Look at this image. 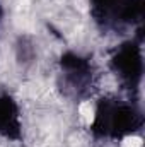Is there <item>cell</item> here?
Wrapping results in <instances>:
<instances>
[{
  "mask_svg": "<svg viewBox=\"0 0 145 147\" xmlns=\"http://www.w3.org/2000/svg\"><path fill=\"white\" fill-rule=\"evenodd\" d=\"M145 113L140 99L104 94L96 99L89 134L97 142H123L142 134Z\"/></svg>",
  "mask_w": 145,
  "mask_h": 147,
  "instance_id": "6da1fadb",
  "label": "cell"
},
{
  "mask_svg": "<svg viewBox=\"0 0 145 147\" xmlns=\"http://www.w3.org/2000/svg\"><path fill=\"white\" fill-rule=\"evenodd\" d=\"M99 82L97 65L92 55L65 50L58 58L55 86L60 96L70 103H85L96 96Z\"/></svg>",
  "mask_w": 145,
  "mask_h": 147,
  "instance_id": "7a4b0ae2",
  "label": "cell"
},
{
  "mask_svg": "<svg viewBox=\"0 0 145 147\" xmlns=\"http://www.w3.org/2000/svg\"><path fill=\"white\" fill-rule=\"evenodd\" d=\"M89 17L104 36H121L144 28L145 0H87Z\"/></svg>",
  "mask_w": 145,
  "mask_h": 147,
  "instance_id": "3957f363",
  "label": "cell"
},
{
  "mask_svg": "<svg viewBox=\"0 0 145 147\" xmlns=\"http://www.w3.org/2000/svg\"><path fill=\"white\" fill-rule=\"evenodd\" d=\"M108 70L116 79L119 89L132 99H140L145 74L144 28L137 29L132 38L121 41L108 58Z\"/></svg>",
  "mask_w": 145,
  "mask_h": 147,
  "instance_id": "277c9868",
  "label": "cell"
},
{
  "mask_svg": "<svg viewBox=\"0 0 145 147\" xmlns=\"http://www.w3.org/2000/svg\"><path fill=\"white\" fill-rule=\"evenodd\" d=\"M0 139L12 144L24 142L21 105L10 92H0Z\"/></svg>",
  "mask_w": 145,
  "mask_h": 147,
  "instance_id": "5b68a950",
  "label": "cell"
},
{
  "mask_svg": "<svg viewBox=\"0 0 145 147\" xmlns=\"http://www.w3.org/2000/svg\"><path fill=\"white\" fill-rule=\"evenodd\" d=\"M15 63L22 69H29L38 58V48L31 34H19L14 43Z\"/></svg>",
  "mask_w": 145,
  "mask_h": 147,
  "instance_id": "8992f818",
  "label": "cell"
},
{
  "mask_svg": "<svg viewBox=\"0 0 145 147\" xmlns=\"http://www.w3.org/2000/svg\"><path fill=\"white\" fill-rule=\"evenodd\" d=\"M3 17H5V7H3V3H2V0H0V26H2V22H3Z\"/></svg>",
  "mask_w": 145,
  "mask_h": 147,
  "instance_id": "52a82bcc",
  "label": "cell"
}]
</instances>
